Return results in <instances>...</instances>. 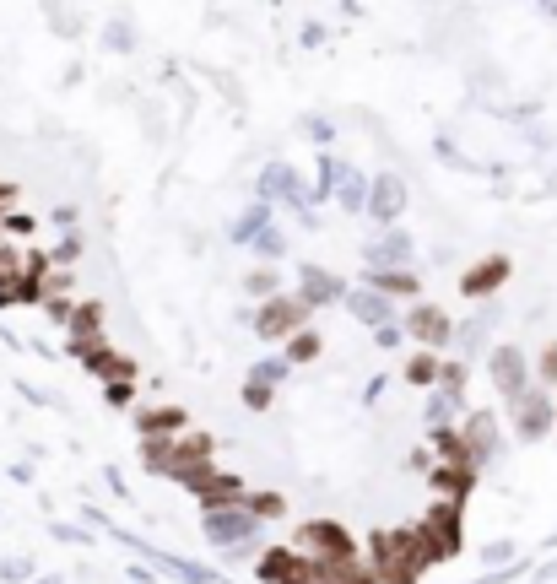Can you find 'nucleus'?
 Listing matches in <instances>:
<instances>
[{
	"instance_id": "1",
	"label": "nucleus",
	"mask_w": 557,
	"mask_h": 584,
	"mask_svg": "<svg viewBox=\"0 0 557 584\" xmlns=\"http://www.w3.org/2000/svg\"><path fill=\"white\" fill-rule=\"evenodd\" d=\"M509 428L520 444H541L552 428H557V401L552 390H541V384H530V390H520L509 401Z\"/></svg>"
},
{
	"instance_id": "2",
	"label": "nucleus",
	"mask_w": 557,
	"mask_h": 584,
	"mask_svg": "<svg viewBox=\"0 0 557 584\" xmlns=\"http://www.w3.org/2000/svg\"><path fill=\"white\" fill-rule=\"evenodd\" d=\"M293 547L303 557H330V563H347V557H363V547H357V536L341 520H303Z\"/></svg>"
},
{
	"instance_id": "3",
	"label": "nucleus",
	"mask_w": 557,
	"mask_h": 584,
	"mask_svg": "<svg viewBox=\"0 0 557 584\" xmlns=\"http://www.w3.org/2000/svg\"><path fill=\"white\" fill-rule=\"evenodd\" d=\"M309 303L298 298V292H276V298H265L260 309H255V336L260 341H287L293 330L309 325Z\"/></svg>"
},
{
	"instance_id": "4",
	"label": "nucleus",
	"mask_w": 557,
	"mask_h": 584,
	"mask_svg": "<svg viewBox=\"0 0 557 584\" xmlns=\"http://www.w3.org/2000/svg\"><path fill=\"white\" fill-rule=\"evenodd\" d=\"M422 530L433 536V552H439V563H449V557L466 552V509L460 503H428L422 509Z\"/></svg>"
},
{
	"instance_id": "5",
	"label": "nucleus",
	"mask_w": 557,
	"mask_h": 584,
	"mask_svg": "<svg viewBox=\"0 0 557 584\" xmlns=\"http://www.w3.org/2000/svg\"><path fill=\"white\" fill-rule=\"evenodd\" d=\"M255 579H265V584H314V557H303L293 541L265 547L255 557Z\"/></svg>"
},
{
	"instance_id": "6",
	"label": "nucleus",
	"mask_w": 557,
	"mask_h": 584,
	"mask_svg": "<svg viewBox=\"0 0 557 584\" xmlns=\"http://www.w3.org/2000/svg\"><path fill=\"white\" fill-rule=\"evenodd\" d=\"M401 330H406L411 341H417L422 352H444L449 341H455V320H449L439 303H411L406 320H401Z\"/></svg>"
},
{
	"instance_id": "7",
	"label": "nucleus",
	"mask_w": 557,
	"mask_h": 584,
	"mask_svg": "<svg viewBox=\"0 0 557 584\" xmlns=\"http://www.w3.org/2000/svg\"><path fill=\"white\" fill-rule=\"evenodd\" d=\"M184 487L195 493V503H201V509H238V503H244V493H249V487L238 482V476L217 471V466H206V471L184 476Z\"/></svg>"
},
{
	"instance_id": "8",
	"label": "nucleus",
	"mask_w": 557,
	"mask_h": 584,
	"mask_svg": "<svg viewBox=\"0 0 557 584\" xmlns=\"http://www.w3.org/2000/svg\"><path fill=\"white\" fill-rule=\"evenodd\" d=\"M487 374H493V390L503 395V401H514L520 390H530V384H536V379H530V357L514 347V341H509V347H493V352H487Z\"/></svg>"
},
{
	"instance_id": "9",
	"label": "nucleus",
	"mask_w": 557,
	"mask_h": 584,
	"mask_svg": "<svg viewBox=\"0 0 557 584\" xmlns=\"http://www.w3.org/2000/svg\"><path fill=\"white\" fill-rule=\"evenodd\" d=\"M455 428H460V438H466V455H471V466H476V471H482L487 460H493L498 449H503V428H498L493 411H466Z\"/></svg>"
},
{
	"instance_id": "10",
	"label": "nucleus",
	"mask_w": 557,
	"mask_h": 584,
	"mask_svg": "<svg viewBox=\"0 0 557 584\" xmlns=\"http://www.w3.org/2000/svg\"><path fill=\"white\" fill-rule=\"evenodd\" d=\"M201 525H206V541H217V547H244V536L255 541L260 536V525H255V514L238 503V509H201Z\"/></svg>"
},
{
	"instance_id": "11",
	"label": "nucleus",
	"mask_w": 557,
	"mask_h": 584,
	"mask_svg": "<svg viewBox=\"0 0 557 584\" xmlns=\"http://www.w3.org/2000/svg\"><path fill=\"white\" fill-rule=\"evenodd\" d=\"M211 460H217V438L211 433H179L174 438V449H168V476H195V471H206Z\"/></svg>"
},
{
	"instance_id": "12",
	"label": "nucleus",
	"mask_w": 557,
	"mask_h": 584,
	"mask_svg": "<svg viewBox=\"0 0 557 584\" xmlns=\"http://www.w3.org/2000/svg\"><path fill=\"white\" fill-rule=\"evenodd\" d=\"M509 276H514L509 255H482L476 265H466V276H460V298H493Z\"/></svg>"
},
{
	"instance_id": "13",
	"label": "nucleus",
	"mask_w": 557,
	"mask_h": 584,
	"mask_svg": "<svg viewBox=\"0 0 557 584\" xmlns=\"http://www.w3.org/2000/svg\"><path fill=\"white\" fill-rule=\"evenodd\" d=\"M76 357H82L87 374H98L103 384H136V374H141L136 357H125L119 347H109V341H98V347H82Z\"/></svg>"
},
{
	"instance_id": "14",
	"label": "nucleus",
	"mask_w": 557,
	"mask_h": 584,
	"mask_svg": "<svg viewBox=\"0 0 557 584\" xmlns=\"http://www.w3.org/2000/svg\"><path fill=\"white\" fill-rule=\"evenodd\" d=\"M298 298L309 303V309H330V303L347 298V287H341V276H330L325 265H303L298 271Z\"/></svg>"
},
{
	"instance_id": "15",
	"label": "nucleus",
	"mask_w": 557,
	"mask_h": 584,
	"mask_svg": "<svg viewBox=\"0 0 557 584\" xmlns=\"http://www.w3.org/2000/svg\"><path fill=\"white\" fill-rule=\"evenodd\" d=\"M368 217H379V222H395L406 211V184L395 179V174H379L374 184H368Z\"/></svg>"
},
{
	"instance_id": "16",
	"label": "nucleus",
	"mask_w": 557,
	"mask_h": 584,
	"mask_svg": "<svg viewBox=\"0 0 557 584\" xmlns=\"http://www.w3.org/2000/svg\"><path fill=\"white\" fill-rule=\"evenodd\" d=\"M428 482L439 487L444 503H460V509H466V498L476 493V466H439V460H433Z\"/></svg>"
},
{
	"instance_id": "17",
	"label": "nucleus",
	"mask_w": 557,
	"mask_h": 584,
	"mask_svg": "<svg viewBox=\"0 0 557 584\" xmlns=\"http://www.w3.org/2000/svg\"><path fill=\"white\" fill-rule=\"evenodd\" d=\"M184 406H141L136 411V433L141 438H179L184 433Z\"/></svg>"
},
{
	"instance_id": "18",
	"label": "nucleus",
	"mask_w": 557,
	"mask_h": 584,
	"mask_svg": "<svg viewBox=\"0 0 557 584\" xmlns=\"http://www.w3.org/2000/svg\"><path fill=\"white\" fill-rule=\"evenodd\" d=\"M71 352H82V347H98V341H109L103 336V303H76L71 309Z\"/></svg>"
},
{
	"instance_id": "19",
	"label": "nucleus",
	"mask_w": 557,
	"mask_h": 584,
	"mask_svg": "<svg viewBox=\"0 0 557 584\" xmlns=\"http://www.w3.org/2000/svg\"><path fill=\"white\" fill-rule=\"evenodd\" d=\"M341 303H347V309H352L363 325H374V330L395 320V314H390V298H384V292H374V287H357V292H347Z\"/></svg>"
},
{
	"instance_id": "20",
	"label": "nucleus",
	"mask_w": 557,
	"mask_h": 584,
	"mask_svg": "<svg viewBox=\"0 0 557 584\" xmlns=\"http://www.w3.org/2000/svg\"><path fill=\"white\" fill-rule=\"evenodd\" d=\"M363 287L384 292V298H417V292H422V276H411L406 265H395V271H368Z\"/></svg>"
},
{
	"instance_id": "21",
	"label": "nucleus",
	"mask_w": 557,
	"mask_h": 584,
	"mask_svg": "<svg viewBox=\"0 0 557 584\" xmlns=\"http://www.w3.org/2000/svg\"><path fill=\"white\" fill-rule=\"evenodd\" d=\"M298 195H303V179H298L287 163L265 168V179H260V201H298Z\"/></svg>"
},
{
	"instance_id": "22",
	"label": "nucleus",
	"mask_w": 557,
	"mask_h": 584,
	"mask_svg": "<svg viewBox=\"0 0 557 584\" xmlns=\"http://www.w3.org/2000/svg\"><path fill=\"white\" fill-rule=\"evenodd\" d=\"M406 255H411V238L390 233V238H379V244H368V271H395Z\"/></svg>"
},
{
	"instance_id": "23",
	"label": "nucleus",
	"mask_w": 557,
	"mask_h": 584,
	"mask_svg": "<svg viewBox=\"0 0 557 584\" xmlns=\"http://www.w3.org/2000/svg\"><path fill=\"white\" fill-rule=\"evenodd\" d=\"M439 363H444L439 352H422V347H417V352L406 357L401 379H406V384H417V390H433V384H439Z\"/></svg>"
},
{
	"instance_id": "24",
	"label": "nucleus",
	"mask_w": 557,
	"mask_h": 584,
	"mask_svg": "<svg viewBox=\"0 0 557 584\" xmlns=\"http://www.w3.org/2000/svg\"><path fill=\"white\" fill-rule=\"evenodd\" d=\"M433 449H439V466H471L466 438H460L455 422H449V428H433Z\"/></svg>"
},
{
	"instance_id": "25",
	"label": "nucleus",
	"mask_w": 557,
	"mask_h": 584,
	"mask_svg": "<svg viewBox=\"0 0 557 584\" xmlns=\"http://www.w3.org/2000/svg\"><path fill=\"white\" fill-rule=\"evenodd\" d=\"M325 352V336L314 325H303V330H293L287 336V363H314V357Z\"/></svg>"
},
{
	"instance_id": "26",
	"label": "nucleus",
	"mask_w": 557,
	"mask_h": 584,
	"mask_svg": "<svg viewBox=\"0 0 557 584\" xmlns=\"http://www.w3.org/2000/svg\"><path fill=\"white\" fill-rule=\"evenodd\" d=\"M244 509L255 514V525H276L287 514V498L282 493H244Z\"/></svg>"
},
{
	"instance_id": "27",
	"label": "nucleus",
	"mask_w": 557,
	"mask_h": 584,
	"mask_svg": "<svg viewBox=\"0 0 557 584\" xmlns=\"http://www.w3.org/2000/svg\"><path fill=\"white\" fill-rule=\"evenodd\" d=\"M244 292L249 298H276V292H282V271H276V265H255V271L244 276Z\"/></svg>"
},
{
	"instance_id": "28",
	"label": "nucleus",
	"mask_w": 557,
	"mask_h": 584,
	"mask_svg": "<svg viewBox=\"0 0 557 584\" xmlns=\"http://www.w3.org/2000/svg\"><path fill=\"white\" fill-rule=\"evenodd\" d=\"M265 228H271V211H265V201H260L255 211H244V217L233 222V238H238V244H255Z\"/></svg>"
},
{
	"instance_id": "29",
	"label": "nucleus",
	"mask_w": 557,
	"mask_h": 584,
	"mask_svg": "<svg viewBox=\"0 0 557 584\" xmlns=\"http://www.w3.org/2000/svg\"><path fill=\"white\" fill-rule=\"evenodd\" d=\"M530 379H536L541 390H557V341H547V347H541V357L530 363Z\"/></svg>"
},
{
	"instance_id": "30",
	"label": "nucleus",
	"mask_w": 557,
	"mask_h": 584,
	"mask_svg": "<svg viewBox=\"0 0 557 584\" xmlns=\"http://www.w3.org/2000/svg\"><path fill=\"white\" fill-rule=\"evenodd\" d=\"M22 276H28V255H22V249H11V244H0V287L22 282Z\"/></svg>"
},
{
	"instance_id": "31",
	"label": "nucleus",
	"mask_w": 557,
	"mask_h": 584,
	"mask_svg": "<svg viewBox=\"0 0 557 584\" xmlns=\"http://www.w3.org/2000/svg\"><path fill=\"white\" fill-rule=\"evenodd\" d=\"M271 401H276V384H271V379H255V374H249V379H244V406H249V411H265Z\"/></svg>"
},
{
	"instance_id": "32",
	"label": "nucleus",
	"mask_w": 557,
	"mask_h": 584,
	"mask_svg": "<svg viewBox=\"0 0 557 584\" xmlns=\"http://www.w3.org/2000/svg\"><path fill=\"white\" fill-rule=\"evenodd\" d=\"M487 325H493V314H476L471 325H460V330H455V341H460L466 352H476V347L487 341Z\"/></svg>"
},
{
	"instance_id": "33",
	"label": "nucleus",
	"mask_w": 557,
	"mask_h": 584,
	"mask_svg": "<svg viewBox=\"0 0 557 584\" xmlns=\"http://www.w3.org/2000/svg\"><path fill=\"white\" fill-rule=\"evenodd\" d=\"M255 249H260V255H265V260H276V255H282V249H287V238H282V233H276V228H265V233L255 238Z\"/></svg>"
},
{
	"instance_id": "34",
	"label": "nucleus",
	"mask_w": 557,
	"mask_h": 584,
	"mask_svg": "<svg viewBox=\"0 0 557 584\" xmlns=\"http://www.w3.org/2000/svg\"><path fill=\"white\" fill-rule=\"evenodd\" d=\"M103 395H109V406H130L136 401V384H103Z\"/></svg>"
},
{
	"instance_id": "35",
	"label": "nucleus",
	"mask_w": 557,
	"mask_h": 584,
	"mask_svg": "<svg viewBox=\"0 0 557 584\" xmlns=\"http://www.w3.org/2000/svg\"><path fill=\"white\" fill-rule=\"evenodd\" d=\"M547 11H557V0H547Z\"/></svg>"
}]
</instances>
